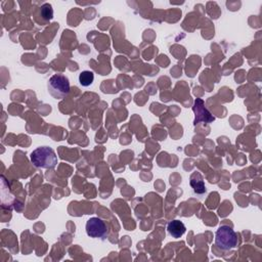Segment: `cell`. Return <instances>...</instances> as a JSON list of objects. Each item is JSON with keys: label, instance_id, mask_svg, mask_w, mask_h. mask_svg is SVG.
I'll return each instance as SVG.
<instances>
[{"label": "cell", "instance_id": "8", "mask_svg": "<svg viewBox=\"0 0 262 262\" xmlns=\"http://www.w3.org/2000/svg\"><path fill=\"white\" fill-rule=\"evenodd\" d=\"M190 185L193 188V191L195 193H204L206 191V186H205V183H204L202 177H200L199 180H195L191 177Z\"/></svg>", "mask_w": 262, "mask_h": 262}, {"label": "cell", "instance_id": "4", "mask_svg": "<svg viewBox=\"0 0 262 262\" xmlns=\"http://www.w3.org/2000/svg\"><path fill=\"white\" fill-rule=\"evenodd\" d=\"M86 233L93 238H102L107 233L106 224L98 217H91L86 222Z\"/></svg>", "mask_w": 262, "mask_h": 262}, {"label": "cell", "instance_id": "2", "mask_svg": "<svg viewBox=\"0 0 262 262\" xmlns=\"http://www.w3.org/2000/svg\"><path fill=\"white\" fill-rule=\"evenodd\" d=\"M215 244L221 250H231L237 245V234L228 225H221L215 233Z\"/></svg>", "mask_w": 262, "mask_h": 262}, {"label": "cell", "instance_id": "3", "mask_svg": "<svg viewBox=\"0 0 262 262\" xmlns=\"http://www.w3.org/2000/svg\"><path fill=\"white\" fill-rule=\"evenodd\" d=\"M48 91L56 99H61L70 93L69 78L62 74H54L48 80Z\"/></svg>", "mask_w": 262, "mask_h": 262}, {"label": "cell", "instance_id": "9", "mask_svg": "<svg viewBox=\"0 0 262 262\" xmlns=\"http://www.w3.org/2000/svg\"><path fill=\"white\" fill-rule=\"evenodd\" d=\"M41 15L43 16L44 19L46 20H50L53 16V10H52V6L48 3H45L41 6Z\"/></svg>", "mask_w": 262, "mask_h": 262}, {"label": "cell", "instance_id": "6", "mask_svg": "<svg viewBox=\"0 0 262 262\" xmlns=\"http://www.w3.org/2000/svg\"><path fill=\"white\" fill-rule=\"evenodd\" d=\"M167 230L170 235L174 238H179L183 235V233L186 230L185 225L180 220H172L167 225Z\"/></svg>", "mask_w": 262, "mask_h": 262}, {"label": "cell", "instance_id": "7", "mask_svg": "<svg viewBox=\"0 0 262 262\" xmlns=\"http://www.w3.org/2000/svg\"><path fill=\"white\" fill-rule=\"evenodd\" d=\"M94 80V74L91 71H83L79 75V83L84 86L88 87L93 83Z\"/></svg>", "mask_w": 262, "mask_h": 262}, {"label": "cell", "instance_id": "1", "mask_svg": "<svg viewBox=\"0 0 262 262\" xmlns=\"http://www.w3.org/2000/svg\"><path fill=\"white\" fill-rule=\"evenodd\" d=\"M30 160L35 167L42 169H53L57 164V157L49 146H40L34 149L30 155Z\"/></svg>", "mask_w": 262, "mask_h": 262}, {"label": "cell", "instance_id": "5", "mask_svg": "<svg viewBox=\"0 0 262 262\" xmlns=\"http://www.w3.org/2000/svg\"><path fill=\"white\" fill-rule=\"evenodd\" d=\"M192 111L194 113V121L193 124L196 125L200 122H205L207 124L212 123L215 118L211 115V113L205 107L204 100L201 98H196L192 105Z\"/></svg>", "mask_w": 262, "mask_h": 262}]
</instances>
